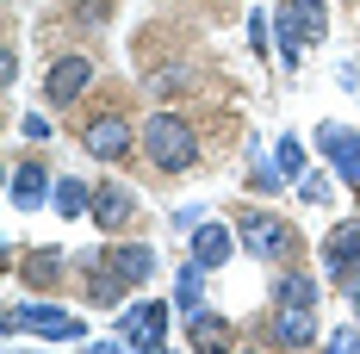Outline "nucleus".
Listing matches in <instances>:
<instances>
[{
    "instance_id": "nucleus-1",
    "label": "nucleus",
    "mask_w": 360,
    "mask_h": 354,
    "mask_svg": "<svg viewBox=\"0 0 360 354\" xmlns=\"http://www.w3.org/2000/svg\"><path fill=\"white\" fill-rule=\"evenodd\" d=\"M143 156L162 175H186V168L199 162V131H193V118H180V112H149L143 118Z\"/></svg>"
},
{
    "instance_id": "nucleus-2",
    "label": "nucleus",
    "mask_w": 360,
    "mask_h": 354,
    "mask_svg": "<svg viewBox=\"0 0 360 354\" xmlns=\"http://www.w3.org/2000/svg\"><path fill=\"white\" fill-rule=\"evenodd\" d=\"M236 236H243V248L261 255V261H280L286 248H298L292 224H286V217H274V212H243V217H236Z\"/></svg>"
},
{
    "instance_id": "nucleus-3",
    "label": "nucleus",
    "mask_w": 360,
    "mask_h": 354,
    "mask_svg": "<svg viewBox=\"0 0 360 354\" xmlns=\"http://www.w3.org/2000/svg\"><path fill=\"white\" fill-rule=\"evenodd\" d=\"M87 87H94V56H87V50L56 56V63H50V75H44V100H50V106H75Z\"/></svg>"
},
{
    "instance_id": "nucleus-4",
    "label": "nucleus",
    "mask_w": 360,
    "mask_h": 354,
    "mask_svg": "<svg viewBox=\"0 0 360 354\" xmlns=\"http://www.w3.org/2000/svg\"><path fill=\"white\" fill-rule=\"evenodd\" d=\"M81 149H87V156H100V162H118V156H131V149H137V131H131V118L100 112V118H87V125H81Z\"/></svg>"
},
{
    "instance_id": "nucleus-5",
    "label": "nucleus",
    "mask_w": 360,
    "mask_h": 354,
    "mask_svg": "<svg viewBox=\"0 0 360 354\" xmlns=\"http://www.w3.org/2000/svg\"><path fill=\"white\" fill-rule=\"evenodd\" d=\"M6 329H44V336L75 342V336H81V317L56 311V305H13V311H6Z\"/></svg>"
},
{
    "instance_id": "nucleus-6",
    "label": "nucleus",
    "mask_w": 360,
    "mask_h": 354,
    "mask_svg": "<svg viewBox=\"0 0 360 354\" xmlns=\"http://www.w3.org/2000/svg\"><path fill=\"white\" fill-rule=\"evenodd\" d=\"M274 342H280V348H304V342H317V317H311V305L280 298V311H274Z\"/></svg>"
},
{
    "instance_id": "nucleus-7",
    "label": "nucleus",
    "mask_w": 360,
    "mask_h": 354,
    "mask_svg": "<svg viewBox=\"0 0 360 354\" xmlns=\"http://www.w3.org/2000/svg\"><path fill=\"white\" fill-rule=\"evenodd\" d=\"M323 267L329 274H354L360 267V224H335L323 236Z\"/></svg>"
},
{
    "instance_id": "nucleus-8",
    "label": "nucleus",
    "mask_w": 360,
    "mask_h": 354,
    "mask_svg": "<svg viewBox=\"0 0 360 354\" xmlns=\"http://www.w3.org/2000/svg\"><path fill=\"white\" fill-rule=\"evenodd\" d=\"M131 217H137V199L124 187H94V224L100 230H124Z\"/></svg>"
},
{
    "instance_id": "nucleus-9",
    "label": "nucleus",
    "mask_w": 360,
    "mask_h": 354,
    "mask_svg": "<svg viewBox=\"0 0 360 354\" xmlns=\"http://www.w3.org/2000/svg\"><path fill=\"white\" fill-rule=\"evenodd\" d=\"M106 267H118V274H124L131 286H143L149 274H155V255H149L143 243H118V248L106 255Z\"/></svg>"
},
{
    "instance_id": "nucleus-10",
    "label": "nucleus",
    "mask_w": 360,
    "mask_h": 354,
    "mask_svg": "<svg viewBox=\"0 0 360 354\" xmlns=\"http://www.w3.org/2000/svg\"><path fill=\"white\" fill-rule=\"evenodd\" d=\"M44 193H50V175H44V162H25V168H13V206H44Z\"/></svg>"
},
{
    "instance_id": "nucleus-11",
    "label": "nucleus",
    "mask_w": 360,
    "mask_h": 354,
    "mask_svg": "<svg viewBox=\"0 0 360 354\" xmlns=\"http://www.w3.org/2000/svg\"><path fill=\"white\" fill-rule=\"evenodd\" d=\"M124 336H131L137 348H162V305H143V311H131V317H124Z\"/></svg>"
},
{
    "instance_id": "nucleus-12",
    "label": "nucleus",
    "mask_w": 360,
    "mask_h": 354,
    "mask_svg": "<svg viewBox=\"0 0 360 354\" xmlns=\"http://www.w3.org/2000/svg\"><path fill=\"white\" fill-rule=\"evenodd\" d=\"M329 156H335V168H348V187H360V137H348V131H323Z\"/></svg>"
},
{
    "instance_id": "nucleus-13",
    "label": "nucleus",
    "mask_w": 360,
    "mask_h": 354,
    "mask_svg": "<svg viewBox=\"0 0 360 354\" xmlns=\"http://www.w3.org/2000/svg\"><path fill=\"white\" fill-rule=\"evenodd\" d=\"M186 336L205 342V348H224V342H230V323L212 317V311H186Z\"/></svg>"
},
{
    "instance_id": "nucleus-14",
    "label": "nucleus",
    "mask_w": 360,
    "mask_h": 354,
    "mask_svg": "<svg viewBox=\"0 0 360 354\" xmlns=\"http://www.w3.org/2000/svg\"><path fill=\"white\" fill-rule=\"evenodd\" d=\"M224 255H230V230L205 224V230H199V243H193V261H199V267H217Z\"/></svg>"
},
{
    "instance_id": "nucleus-15",
    "label": "nucleus",
    "mask_w": 360,
    "mask_h": 354,
    "mask_svg": "<svg viewBox=\"0 0 360 354\" xmlns=\"http://www.w3.org/2000/svg\"><path fill=\"white\" fill-rule=\"evenodd\" d=\"M87 292H94V305H118V298H124V292H131V280H124V274H118V267H100V274H94V286H87Z\"/></svg>"
},
{
    "instance_id": "nucleus-16",
    "label": "nucleus",
    "mask_w": 360,
    "mask_h": 354,
    "mask_svg": "<svg viewBox=\"0 0 360 354\" xmlns=\"http://www.w3.org/2000/svg\"><path fill=\"white\" fill-rule=\"evenodd\" d=\"M56 212H63V217L94 212V199H87V187H81V180H63V187H56Z\"/></svg>"
},
{
    "instance_id": "nucleus-17",
    "label": "nucleus",
    "mask_w": 360,
    "mask_h": 354,
    "mask_svg": "<svg viewBox=\"0 0 360 354\" xmlns=\"http://www.w3.org/2000/svg\"><path fill=\"white\" fill-rule=\"evenodd\" d=\"M292 6H298V25H304V44H317V37H323V0H292Z\"/></svg>"
},
{
    "instance_id": "nucleus-18",
    "label": "nucleus",
    "mask_w": 360,
    "mask_h": 354,
    "mask_svg": "<svg viewBox=\"0 0 360 354\" xmlns=\"http://www.w3.org/2000/svg\"><path fill=\"white\" fill-rule=\"evenodd\" d=\"M199 292H205V280H199V261H193V267H180V311H199Z\"/></svg>"
},
{
    "instance_id": "nucleus-19",
    "label": "nucleus",
    "mask_w": 360,
    "mask_h": 354,
    "mask_svg": "<svg viewBox=\"0 0 360 354\" xmlns=\"http://www.w3.org/2000/svg\"><path fill=\"white\" fill-rule=\"evenodd\" d=\"M274 298H298V305H317V286L304 280V274H292V280L274 286Z\"/></svg>"
},
{
    "instance_id": "nucleus-20",
    "label": "nucleus",
    "mask_w": 360,
    "mask_h": 354,
    "mask_svg": "<svg viewBox=\"0 0 360 354\" xmlns=\"http://www.w3.org/2000/svg\"><path fill=\"white\" fill-rule=\"evenodd\" d=\"M280 168H286V175H298V168H304V149H298V143H280Z\"/></svg>"
},
{
    "instance_id": "nucleus-21",
    "label": "nucleus",
    "mask_w": 360,
    "mask_h": 354,
    "mask_svg": "<svg viewBox=\"0 0 360 354\" xmlns=\"http://www.w3.org/2000/svg\"><path fill=\"white\" fill-rule=\"evenodd\" d=\"M81 19H87V25H100V19H106V0H87V6H81Z\"/></svg>"
}]
</instances>
